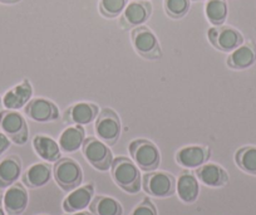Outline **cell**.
<instances>
[{"label":"cell","mask_w":256,"mask_h":215,"mask_svg":"<svg viewBox=\"0 0 256 215\" xmlns=\"http://www.w3.org/2000/svg\"><path fill=\"white\" fill-rule=\"evenodd\" d=\"M235 162L244 172L256 176V146H244L235 154Z\"/></svg>","instance_id":"cell-26"},{"label":"cell","mask_w":256,"mask_h":215,"mask_svg":"<svg viewBox=\"0 0 256 215\" xmlns=\"http://www.w3.org/2000/svg\"><path fill=\"white\" fill-rule=\"evenodd\" d=\"M142 187L151 196L168 197L176 192V179L166 171H150L142 177Z\"/></svg>","instance_id":"cell-6"},{"label":"cell","mask_w":256,"mask_h":215,"mask_svg":"<svg viewBox=\"0 0 256 215\" xmlns=\"http://www.w3.org/2000/svg\"><path fill=\"white\" fill-rule=\"evenodd\" d=\"M53 175L56 182L64 191L77 189L83 181V171L80 165L70 157L59 159L54 162Z\"/></svg>","instance_id":"cell-3"},{"label":"cell","mask_w":256,"mask_h":215,"mask_svg":"<svg viewBox=\"0 0 256 215\" xmlns=\"http://www.w3.org/2000/svg\"><path fill=\"white\" fill-rule=\"evenodd\" d=\"M6 209H4V205H3V199L0 197V215H6Z\"/></svg>","instance_id":"cell-33"},{"label":"cell","mask_w":256,"mask_h":215,"mask_svg":"<svg viewBox=\"0 0 256 215\" xmlns=\"http://www.w3.org/2000/svg\"><path fill=\"white\" fill-rule=\"evenodd\" d=\"M94 128L100 141L113 146L120 136V120L113 110L103 108L96 118Z\"/></svg>","instance_id":"cell-8"},{"label":"cell","mask_w":256,"mask_h":215,"mask_svg":"<svg viewBox=\"0 0 256 215\" xmlns=\"http://www.w3.org/2000/svg\"><path fill=\"white\" fill-rule=\"evenodd\" d=\"M191 0H164V13L172 19H181L188 13Z\"/></svg>","instance_id":"cell-27"},{"label":"cell","mask_w":256,"mask_h":215,"mask_svg":"<svg viewBox=\"0 0 256 215\" xmlns=\"http://www.w3.org/2000/svg\"><path fill=\"white\" fill-rule=\"evenodd\" d=\"M100 110L92 102H78L68 107L63 113V121L70 125L84 126L97 118Z\"/></svg>","instance_id":"cell-11"},{"label":"cell","mask_w":256,"mask_h":215,"mask_svg":"<svg viewBox=\"0 0 256 215\" xmlns=\"http://www.w3.org/2000/svg\"><path fill=\"white\" fill-rule=\"evenodd\" d=\"M152 4L148 0H134L128 3L120 19V28H136L146 23L152 16Z\"/></svg>","instance_id":"cell-10"},{"label":"cell","mask_w":256,"mask_h":215,"mask_svg":"<svg viewBox=\"0 0 256 215\" xmlns=\"http://www.w3.org/2000/svg\"><path fill=\"white\" fill-rule=\"evenodd\" d=\"M0 127L16 145H24L28 141L29 130L26 120L20 113L13 110H6L0 112Z\"/></svg>","instance_id":"cell-7"},{"label":"cell","mask_w":256,"mask_h":215,"mask_svg":"<svg viewBox=\"0 0 256 215\" xmlns=\"http://www.w3.org/2000/svg\"><path fill=\"white\" fill-rule=\"evenodd\" d=\"M256 62V44L246 42L231 52L226 59V64L231 69H246Z\"/></svg>","instance_id":"cell-16"},{"label":"cell","mask_w":256,"mask_h":215,"mask_svg":"<svg viewBox=\"0 0 256 215\" xmlns=\"http://www.w3.org/2000/svg\"><path fill=\"white\" fill-rule=\"evenodd\" d=\"M33 147L44 161L56 162L60 159V147L56 141L44 135H38L33 140Z\"/></svg>","instance_id":"cell-23"},{"label":"cell","mask_w":256,"mask_h":215,"mask_svg":"<svg viewBox=\"0 0 256 215\" xmlns=\"http://www.w3.org/2000/svg\"><path fill=\"white\" fill-rule=\"evenodd\" d=\"M110 175L113 181L128 194H136L141 189L142 181L138 166L128 157L118 156L113 159Z\"/></svg>","instance_id":"cell-1"},{"label":"cell","mask_w":256,"mask_h":215,"mask_svg":"<svg viewBox=\"0 0 256 215\" xmlns=\"http://www.w3.org/2000/svg\"><path fill=\"white\" fill-rule=\"evenodd\" d=\"M94 195V185L87 184L77 187L63 201V210L66 212H76L84 210L90 204Z\"/></svg>","instance_id":"cell-17"},{"label":"cell","mask_w":256,"mask_h":215,"mask_svg":"<svg viewBox=\"0 0 256 215\" xmlns=\"http://www.w3.org/2000/svg\"><path fill=\"white\" fill-rule=\"evenodd\" d=\"M67 215H93L92 212H88V211H76V212H68Z\"/></svg>","instance_id":"cell-31"},{"label":"cell","mask_w":256,"mask_h":215,"mask_svg":"<svg viewBox=\"0 0 256 215\" xmlns=\"http://www.w3.org/2000/svg\"><path fill=\"white\" fill-rule=\"evenodd\" d=\"M22 174V161L18 156L12 155L0 161V189H8L18 181Z\"/></svg>","instance_id":"cell-21"},{"label":"cell","mask_w":256,"mask_h":215,"mask_svg":"<svg viewBox=\"0 0 256 215\" xmlns=\"http://www.w3.org/2000/svg\"><path fill=\"white\" fill-rule=\"evenodd\" d=\"M24 113L36 122H50L59 117V110L52 101L46 98H34L24 107Z\"/></svg>","instance_id":"cell-12"},{"label":"cell","mask_w":256,"mask_h":215,"mask_svg":"<svg viewBox=\"0 0 256 215\" xmlns=\"http://www.w3.org/2000/svg\"><path fill=\"white\" fill-rule=\"evenodd\" d=\"M228 3L226 0H208L205 6V14L208 21L214 27L224 26L228 18Z\"/></svg>","instance_id":"cell-25"},{"label":"cell","mask_w":256,"mask_h":215,"mask_svg":"<svg viewBox=\"0 0 256 215\" xmlns=\"http://www.w3.org/2000/svg\"><path fill=\"white\" fill-rule=\"evenodd\" d=\"M86 140V131L82 126L73 125L66 128L59 136V147L64 152H76L82 147Z\"/></svg>","instance_id":"cell-22"},{"label":"cell","mask_w":256,"mask_h":215,"mask_svg":"<svg viewBox=\"0 0 256 215\" xmlns=\"http://www.w3.org/2000/svg\"><path fill=\"white\" fill-rule=\"evenodd\" d=\"M20 2V0H0V3L2 4H16Z\"/></svg>","instance_id":"cell-32"},{"label":"cell","mask_w":256,"mask_h":215,"mask_svg":"<svg viewBox=\"0 0 256 215\" xmlns=\"http://www.w3.org/2000/svg\"><path fill=\"white\" fill-rule=\"evenodd\" d=\"M33 95V88L28 80H24L20 85L16 86L14 88L9 90L3 98V105L6 110L16 111L19 108L26 107V103L30 101Z\"/></svg>","instance_id":"cell-19"},{"label":"cell","mask_w":256,"mask_h":215,"mask_svg":"<svg viewBox=\"0 0 256 215\" xmlns=\"http://www.w3.org/2000/svg\"><path fill=\"white\" fill-rule=\"evenodd\" d=\"M208 38L214 48L225 53H231L244 43L242 34L228 26L212 27L208 31Z\"/></svg>","instance_id":"cell-9"},{"label":"cell","mask_w":256,"mask_h":215,"mask_svg":"<svg viewBox=\"0 0 256 215\" xmlns=\"http://www.w3.org/2000/svg\"><path fill=\"white\" fill-rule=\"evenodd\" d=\"M10 147V140L6 133L0 132V156Z\"/></svg>","instance_id":"cell-30"},{"label":"cell","mask_w":256,"mask_h":215,"mask_svg":"<svg viewBox=\"0 0 256 215\" xmlns=\"http://www.w3.org/2000/svg\"><path fill=\"white\" fill-rule=\"evenodd\" d=\"M2 103L3 102H2V98H0V108H2Z\"/></svg>","instance_id":"cell-34"},{"label":"cell","mask_w":256,"mask_h":215,"mask_svg":"<svg viewBox=\"0 0 256 215\" xmlns=\"http://www.w3.org/2000/svg\"><path fill=\"white\" fill-rule=\"evenodd\" d=\"M127 4L128 0H100V13L104 18H117L123 13Z\"/></svg>","instance_id":"cell-28"},{"label":"cell","mask_w":256,"mask_h":215,"mask_svg":"<svg viewBox=\"0 0 256 215\" xmlns=\"http://www.w3.org/2000/svg\"><path fill=\"white\" fill-rule=\"evenodd\" d=\"M131 39L134 51L142 58L157 61L162 57V49L158 39L148 27L140 26L132 29Z\"/></svg>","instance_id":"cell-4"},{"label":"cell","mask_w":256,"mask_h":215,"mask_svg":"<svg viewBox=\"0 0 256 215\" xmlns=\"http://www.w3.org/2000/svg\"><path fill=\"white\" fill-rule=\"evenodd\" d=\"M196 177L198 181L210 187H222L228 182V175L224 167L214 162H205L196 167Z\"/></svg>","instance_id":"cell-14"},{"label":"cell","mask_w":256,"mask_h":215,"mask_svg":"<svg viewBox=\"0 0 256 215\" xmlns=\"http://www.w3.org/2000/svg\"><path fill=\"white\" fill-rule=\"evenodd\" d=\"M194 2H202V0H194Z\"/></svg>","instance_id":"cell-35"},{"label":"cell","mask_w":256,"mask_h":215,"mask_svg":"<svg viewBox=\"0 0 256 215\" xmlns=\"http://www.w3.org/2000/svg\"><path fill=\"white\" fill-rule=\"evenodd\" d=\"M211 150L206 146H187L178 150L176 154V161L186 169H196L208 161Z\"/></svg>","instance_id":"cell-15"},{"label":"cell","mask_w":256,"mask_h":215,"mask_svg":"<svg viewBox=\"0 0 256 215\" xmlns=\"http://www.w3.org/2000/svg\"><path fill=\"white\" fill-rule=\"evenodd\" d=\"M128 151L131 154L134 164L142 171H154L160 166L161 154H160L158 149L152 141L146 140V138L134 140L128 146Z\"/></svg>","instance_id":"cell-2"},{"label":"cell","mask_w":256,"mask_h":215,"mask_svg":"<svg viewBox=\"0 0 256 215\" xmlns=\"http://www.w3.org/2000/svg\"><path fill=\"white\" fill-rule=\"evenodd\" d=\"M83 156L94 169L100 171H108L113 161L112 151L107 143L100 138L87 137L82 145Z\"/></svg>","instance_id":"cell-5"},{"label":"cell","mask_w":256,"mask_h":215,"mask_svg":"<svg viewBox=\"0 0 256 215\" xmlns=\"http://www.w3.org/2000/svg\"><path fill=\"white\" fill-rule=\"evenodd\" d=\"M131 215H157V209L156 206H154V202H152L148 197H144V199L134 207V210L131 212Z\"/></svg>","instance_id":"cell-29"},{"label":"cell","mask_w":256,"mask_h":215,"mask_svg":"<svg viewBox=\"0 0 256 215\" xmlns=\"http://www.w3.org/2000/svg\"><path fill=\"white\" fill-rule=\"evenodd\" d=\"M90 210L93 215H122L123 207L116 199L104 195L93 197L90 204Z\"/></svg>","instance_id":"cell-24"},{"label":"cell","mask_w":256,"mask_h":215,"mask_svg":"<svg viewBox=\"0 0 256 215\" xmlns=\"http://www.w3.org/2000/svg\"><path fill=\"white\" fill-rule=\"evenodd\" d=\"M29 196L26 186L20 182H14L8 187L3 197V205L9 215H20L28 206Z\"/></svg>","instance_id":"cell-13"},{"label":"cell","mask_w":256,"mask_h":215,"mask_svg":"<svg viewBox=\"0 0 256 215\" xmlns=\"http://www.w3.org/2000/svg\"><path fill=\"white\" fill-rule=\"evenodd\" d=\"M176 191L181 201L186 204L195 202L198 197L200 186H198V180L196 177L195 172L184 170L180 174L178 180L176 181Z\"/></svg>","instance_id":"cell-18"},{"label":"cell","mask_w":256,"mask_h":215,"mask_svg":"<svg viewBox=\"0 0 256 215\" xmlns=\"http://www.w3.org/2000/svg\"><path fill=\"white\" fill-rule=\"evenodd\" d=\"M52 166L46 162L34 164L23 174V184L30 189H36L48 184L52 179Z\"/></svg>","instance_id":"cell-20"}]
</instances>
